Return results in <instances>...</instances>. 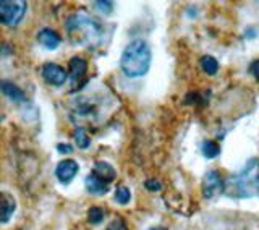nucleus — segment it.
Here are the masks:
<instances>
[{
	"label": "nucleus",
	"instance_id": "1",
	"mask_svg": "<svg viewBox=\"0 0 259 230\" xmlns=\"http://www.w3.org/2000/svg\"><path fill=\"white\" fill-rule=\"evenodd\" d=\"M70 41L75 46H86V47H97L101 46L104 37L102 24L93 16L86 13L71 15L65 23Z\"/></svg>",
	"mask_w": 259,
	"mask_h": 230
},
{
	"label": "nucleus",
	"instance_id": "2",
	"mask_svg": "<svg viewBox=\"0 0 259 230\" xmlns=\"http://www.w3.org/2000/svg\"><path fill=\"white\" fill-rule=\"evenodd\" d=\"M151 62L152 52L149 44L143 39H135L121 52L120 68L123 71V75L128 78H140L149 71Z\"/></svg>",
	"mask_w": 259,
	"mask_h": 230
},
{
	"label": "nucleus",
	"instance_id": "3",
	"mask_svg": "<svg viewBox=\"0 0 259 230\" xmlns=\"http://www.w3.org/2000/svg\"><path fill=\"white\" fill-rule=\"evenodd\" d=\"M224 195L229 198L243 200L259 196V162L257 159H249L237 175L230 177L225 182Z\"/></svg>",
	"mask_w": 259,
	"mask_h": 230
},
{
	"label": "nucleus",
	"instance_id": "4",
	"mask_svg": "<svg viewBox=\"0 0 259 230\" xmlns=\"http://www.w3.org/2000/svg\"><path fill=\"white\" fill-rule=\"evenodd\" d=\"M28 10V4L23 0H2L0 2V21L7 26H16Z\"/></svg>",
	"mask_w": 259,
	"mask_h": 230
},
{
	"label": "nucleus",
	"instance_id": "5",
	"mask_svg": "<svg viewBox=\"0 0 259 230\" xmlns=\"http://www.w3.org/2000/svg\"><path fill=\"white\" fill-rule=\"evenodd\" d=\"M224 190H225V183L221 174L217 170H209L204 175V180H202V195H204V198L207 200L215 198L217 195L224 193Z\"/></svg>",
	"mask_w": 259,
	"mask_h": 230
},
{
	"label": "nucleus",
	"instance_id": "6",
	"mask_svg": "<svg viewBox=\"0 0 259 230\" xmlns=\"http://www.w3.org/2000/svg\"><path fill=\"white\" fill-rule=\"evenodd\" d=\"M79 170V166L76 161H71V159H65V161H60L59 166L55 169V177L59 178V182L62 185H68L73 182V178L76 177Z\"/></svg>",
	"mask_w": 259,
	"mask_h": 230
},
{
	"label": "nucleus",
	"instance_id": "7",
	"mask_svg": "<svg viewBox=\"0 0 259 230\" xmlns=\"http://www.w3.org/2000/svg\"><path fill=\"white\" fill-rule=\"evenodd\" d=\"M42 76L49 85L52 86H62L67 81V71L57 63H46L42 67Z\"/></svg>",
	"mask_w": 259,
	"mask_h": 230
},
{
	"label": "nucleus",
	"instance_id": "8",
	"mask_svg": "<svg viewBox=\"0 0 259 230\" xmlns=\"http://www.w3.org/2000/svg\"><path fill=\"white\" fill-rule=\"evenodd\" d=\"M37 41L46 49H49V51H55V49L60 46L62 37H60V34L57 31H54L51 28H44V29H40L37 32Z\"/></svg>",
	"mask_w": 259,
	"mask_h": 230
},
{
	"label": "nucleus",
	"instance_id": "9",
	"mask_svg": "<svg viewBox=\"0 0 259 230\" xmlns=\"http://www.w3.org/2000/svg\"><path fill=\"white\" fill-rule=\"evenodd\" d=\"M68 70H70V76L73 80V83H78L84 78L86 71H88V62L81 57H73L68 63Z\"/></svg>",
	"mask_w": 259,
	"mask_h": 230
},
{
	"label": "nucleus",
	"instance_id": "10",
	"mask_svg": "<svg viewBox=\"0 0 259 230\" xmlns=\"http://www.w3.org/2000/svg\"><path fill=\"white\" fill-rule=\"evenodd\" d=\"M0 198H2V212H0V222L7 224L8 220L12 219L13 212L16 209V201L10 193H0Z\"/></svg>",
	"mask_w": 259,
	"mask_h": 230
},
{
	"label": "nucleus",
	"instance_id": "11",
	"mask_svg": "<svg viewBox=\"0 0 259 230\" xmlns=\"http://www.w3.org/2000/svg\"><path fill=\"white\" fill-rule=\"evenodd\" d=\"M84 185H86V190L91 193V195H105V193L109 191V183L104 182L102 178H99V177L94 175V174L86 177Z\"/></svg>",
	"mask_w": 259,
	"mask_h": 230
},
{
	"label": "nucleus",
	"instance_id": "12",
	"mask_svg": "<svg viewBox=\"0 0 259 230\" xmlns=\"http://www.w3.org/2000/svg\"><path fill=\"white\" fill-rule=\"evenodd\" d=\"M0 89H2L4 96H7L12 102H24V101H26V96H24V93L16 85L10 83V81L4 80L2 83H0Z\"/></svg>",
	"mask_w": 259,
	"mask_h": 230
},
{
	"label": "nucleus",
	"instance_id": "13",
	"mask_svg": "<svg viewBox=\"0 0 259 230\" xmlns=\"http://www.w3.org/2000/svg\"><path fill=\"white\" fill-rule=\"evenodd\" d=\"M93 174H94V175H97L99 178H102L104 182H107V183L113 182V180H115V177H117L115 169H113L109 162H104V161L96 162Z\"/></svg>",
	"mask_w": 259,
	"mask_h": 230
},
{
	"label": "nucleus",
	"instance_id": "14",
	"mask_svg": "<svg viewBox=\"0 0 259 230\" xmlns=\"http://www.w3.org/2000/svg\"><path fill=\"white\" fill-rule=\"evenodd\" d=\"M201 152L206 159H214L221 154V146H219L215 141H210V139H206L201 144Z\"/></svg>",
	"mask_w": 259,
	"mask_h": 230
},
{
	"label": "nucleus",
	"instance_id": "15",
	"mask_svg": "<svg viewBox=\"0 0 259 230\" xmlns=\"http://www.w3.org/2000/svg\"><path fill=\"white\" fill-rule=\"evenodd\" d=\"M201 68L204 70V73H207L209 76H214L217 75V71H219V62L214 59L212 55H204L201 59Z\"/></svg>",
	"mask_w": 259,
	"mask_h": 230
},
{
	"label": "nucleus",
	"instance_id": "16",
	"mask_svg": "<svg viewBox=\"0 0 259 230\" xmlns=\"http://www.w3.org/2000/svg\"><path fill=\"white\" fill-rule=\"evenodd\" d=\"M130 200H132V193H130L128 188L125 185H118L115 190V201L121 206H125V204L130 203Z\"/></svg>",
	"mask_w": 259,
	"mask_h": 230
},
{
	"label": "nucleus",
	"instance_id": "17",
	"mask_svg": "<svg viewBox=\"0 0 259 230\" xmlns=\"http://www.w3.org/2000/svg\"><path fill=\"white\" fill-rule=\"evenodd\" d=\"M75 139H76V144L79 149H88L89 144H91V138H89L84 128H78L75 131Z\"/></svg>",
	"mask_w": 259,
	"mask_h": 230
},
{
	"label": "nucleus",
	"instance_id": "18",
	"mask_svg": "<svg viewBox=\"0 0 259 230\" xmlns=\"http://www.w3.org/2000/svg\"><path fill=\"white\" fill-rule=\"evenodd\" d=\"M104 209L101 208H91L88 211V220H89V224H93V225H99L102 220H104Z\"/></svg>",
	"mask_w": 259,
	"mask_h": 230
},
{
	"label": "nucleus",
	"instance_id": "19",
	"mask_svg": "<svg viewBox=\"0 0 259 230\" xmlns=\"http://www.w3.org/2000/svg\"><path fill=\"white\" fill-rule=\"evenodd\" d=\"M94 7L99 10L101 13H104V15H109V13H112V10H113V2H109V0H105V2H94Z\"/></svg>",
	"mask_w": 259,
	"mask_h": 230
},
{
	"label": "nucleus",
	"instance_id": "20",
	"mask_svg": "<svg viewBox=\"0 0 259 230\" xmlns=\"http://www.w3.org/2000/svg\"><path fill=\"white\" fill-rule=\"evenodd\" d=\"M107 230H128L126 227V222L121 217H117V219H113L112 222L107 225Z\"/></svg>",
	"mask_w": 259,
	"mask_h": 230
},
{
	"label": "nucleus",
	"instance_id": "21",
	"mask_svg": "<svg viewBox=\"0 0 259 230\" xmlns=\"http://www.w3.org/2000/svg\"><path fill=\"white\" fill-rule=\"evenodd\" d=\"M144 186H146V190L154 191V193H157V191L162 190V183L159 182V180H154V178L146 180V182H144Z\"/></svg>",
	"mask_w": 259,
	"mask_h": 230
},
{
	"label": "nucleus",
	"instance_id": "22",
	"mask_svg": "<svg viewBox=\"0 0 259 230\" xmlns=\"http://www.w3.org/2000/svg\"><path fill=\"white\" fill-rule=\"evenodd\" d=\"M249 71L253 73V76L259 81V59H257V60H254L253 63L249 65Z\"/></svg>",
	"mask_w": 259,
	"mask_h": 230
},
{
	"label": "nucleus",
	"instance_id": "23",
	"mask_svg": "<svg viewBox=\"0 0 259 230\" xmlns=\"http://www.w3.org/2000/svg\"><path fill=\"white\" fill-rule=\"evenodd\" d=\"M57 149H59V152H62V154H71L73 151H75L70 144H59L57 146Z\"/></svg>",
	"mask_w": 259,
	"mask_h": 230
},
{
	"label": "nucleus",
	"instance_id": "24",
	"mask_svg": "<svg viewBox=\"0 0 259 230\" xmlns=\"http://www.w3.org/2000/svg\"><path fill=\"white\" fill-rule=\"evenodd\" d=\"M151 230H167V228H164V227H154V228H151Z\"/></svg>",
	"mask_w": 259,
	"mask_h": 230
}]
</instances>
